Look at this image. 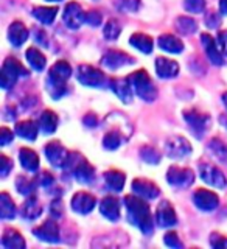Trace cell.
<instances>
[{
	"mask_svg": "<svg viewBox=\"0 0 227 249\" xmlns=\"http://www.w3.org/2000/svg\"><path fill=\"white\" fill-rule=\"evenodd\" d=\"M132 190L136 195L142 196L143 199H154L160 195L159 187L156 185L153 181H148V179L137 178L132 181Z\"/></svg>",
	"mask_w": 227,
	"mask_h": 249,
	"instance_id": "cell-17",
	"label": "cell"
},
{
	"mask_svg": "<svg viewBox=\"0 0 227 249\" xmlns=\"http://www.w3.org/2000/svg\"><path fill=\"white\" fill-rule=\"evenodd\" d=\"M123 10H129V11H136L139 8V0H124L122 5Z\"/></svg>",
	"mask_w": 227,
	"mask_h": 249,
	"instance_id": "cell-52",
	"label": "cell"
},
{
	"mask_svg": "<svg viewBox=\"0 0 227 249\" xmlns=\"http://www.w3.org/2000/svg\"><path fill=\"white\" fill-rule=\"evenodd\" d=\"M201 37H202L201 41H202V45H204L210 62L215 66H223L224 64V54L220 49H218V44L215 42V39L207 33H202Z\"/></svg>",
	"mask_w": 227,
	"mask_h": 249,
	"instance_id": "cell-19",
	"label": "cell"
},
{
	"mask_svg": "<svg viewBox=\"0 0 227 249\" xmlns=\"http://www.w3.org/2000/svg\"><path fill=\"white\" fill-rule=\"evenodd\" d=\"M185 10L189 13H193V14H198V13H202L206 8V0H185Z\"/></svg>",
	"mask_w": 227,
	"mask_h": 249,
	"instance_id": "cell-41",
	"label": "cell"
},
{
	"mask_svg": "<svg viewBox=\"0 0 227 249\" xmlns=\"http://www.w3.org/2000/svg\"><path fill=\"white\" fill-rule=\"evenodd\" d=\"M220 11L221 14L227 16V0H220Z\"/></svg>",
	"mask_w": 227,
	"mask_h": 249,
	"instance_id": "cell-54",
	"label": "cell"
},
{
	"mask_svg": "<svg viewBox=\"0 0 227 249\" xmlns=\"http://www.w3.org/2000/svg\"><path fill=\"white\" fill-rule=\"evenodd\" d=\"M124 206L128 209V218L129 221L137 226L143 233L153 232V216L148 202L143 201L142 196H134V195H128L124 196Z\"/></svg>",
	"mask_w": 227,
	"mask_h": 249,
	"instance_id": "cell-1",
	"label": "cell"
},
{
	"mask_svg": "<svg viewBox=\"0 0 227 249\" xmlns=\"http://www.w3.org/2000/svg\"><path fill=\"white\" fill-rule=\"evenodd\" d=\"M156 72L160 78H176L177 73H179V64L173 59H168V58H163V56H159L156 59Z\"/></svg>",
	"mask_w": 227,
	"mask_h": 249,
	"instance_id": "cell-22",
	"label": "cell"
},
{
	"mask_svg": "<svg viewBox=\"0 0 227 249\" xmlns=\"http://www.w3.org/2000/svg\"><path fill=\"white\" fill-rule=\"evenodd\" d=\"M58 14V8L56 6H36L33 10V16L39 20L45 23V25H50V23L54 20Z\"/></svg>",
	"mask_w": 227,
	"mask_h": 249,
	"instance_id": "cell-33",
	"label": "cell"
},
{
	"mask_svg": "<svg viewBox=\"0 0 227 249\" xmlns=\"http://www.w3.org/2000/svg\"><path fill=\"white\" fill-rule=\"evenodd\" d=\"M37 178L36 179H31V178H27V176H19L16 179V189L20 195H25V196H30V195H33L37 189Z\"/></svg>",
	"mask_w": 227,
	"mask_h": 249,
	"instance_id": "cell-34",
	"label": "cell"
},
{
	"mask_svg": "<svg viewBox=\"0 0 227 249\" xmlns=\"http://www.w3.org/2000/svg\"><path fill=\"white\" fill-rule=\"evenodd\" d=\"M76 78L81 84L89 86V88H100L106 81V75L100 69L89 64H81L76 69Z\"/></svg>",
	"mask_w": 227,
	"mask_h": 249,
	"instance_id": "cell-6",
	"label": "cell"
},
{
	"mask_svg": "<svg viewBox=\"0 0 227 249\" xmlns=\"http://www.w3.org/2000/svg\"><path fill=\"white\" fill-rule=\"evenodd\" d=\"M100 212L105 218L117 221L120 218V201L114 196H106L100 201Z\"/></svg>",
	"mask_w": 227,
	"mask_h": 249,
	"instance_id": "cell-21",
	"label": "cell"
},
{
	"mask_svg": "<svg viewBox=\"0 0 227 249\" xmlns=\"http://www.w3.org/2000/svg\"><path fill=\"white\" fill-rule=\"evenodd\" d=\"M45 156L53 167H66V162L69 159V153L58 140H52L45 145Z\"/></svg>",
	"mask_w": 227,
	"mask_h": 249,
	"instance_id": "cell-12",
	"label": "cell"
},
{
	"mask_svg": "<svg viewBox=\"0 0 227 249\" xmlns=\"http://www.w3.org/2000/svg\"><path fill=\"white\" fill-rule=\"evenodd\" d=\"M129 81H131L132 89L137 93V97L148 101V103H151V101H154L156 97H157V89H156V86L146 70L140 69L137 72L131 73Z\"/></svg>",
	"mask_w": 227,
	"mask_h": 249,
	"instance_id": "cell-3",
	"label": "cell"
},
{
	"mask_svg": "<svg viewBox=\"0 0 227 249\" xmlns=\"http://www.w3.org/2000/svg\"><path fill=\"white\" fill-rule=\"evenodd\" d=\"M193 201H194V206H196L199 210H204V212H212L218 207L220 204V198L218 195L206 190V189H199L193 193Z\"/></svg>",
	"mask_w": 227,
	"mask_h": 249,
	"instance_id": "cell-13",
	"label": "cell"
},
{
	"mask_svg": "<svg viewBox=\"0 0 227 249\" xmlns=\"http://www.w3.org/2000/svg\"><path fill=\"white\" fill-rule=\"evenodd\" d=\"M165 153L171 159H181V158H185V156H189L192 153V145L185 137L175 136V137L167 140Z\"/></svg>",
	"mask_w": 227,
	"mask_h": 249,
	"instance_id": "cell-10",
	"label": "cell"
},
{
	"mask_svg": "<svg viewBox=\"0 0 227 249\" xmlns=\"http://www.w3.org/2000/svg\"><path fill=\"white\" fill-rule=\"evenodd\" d=\"M37 131L39 126L33 120H22L16 124V134L27 140H35L37 137Z\"/></svg>",
	"mask_w": 227,
	"mask_h": 249,
	"instance_id": "cell-28",
	"label": "cell"
},
{
	"mask_svg": "<svg viewBox=\"0 0 227 249\" xmlns=\"http://www.w3.org/2000/svg\"><path fill=\"white\" fill-rule=\"evenodd\" d=\"M2 245L5 248H14V249H23L27 246L22 233L16 229H11V228L5 229L3 235H2Z\"/></svg>",
	"mask_w": 227,
	"mask_h": 249,
	"instance_id": "cell-25",
	"label": "cell"
},
{
	"mask_svg": "<svg viewBox=\"0 0 227 249\" xmlns=\"http://www.w3.org/2000/svg\"><path fill=\"white\" fill-rule=\"evenodd\" d=\"M66 168L72 171L75 179L81 184H92L95 181V170H93L90 163L78 153L69 154V159L66 162Z\"/></svg>",
	"mask_w": 227,
	"mask_h": 249,
	"instance_id": "cell-4",
	"label": "cell"
},
{
	"mask_svg": "<svg viewBox=\"0 0 227 249\" xmlns=\"http://www.w3.org/2000/svg\"><path fill=\"white\" fill-rule=\"evenodd\" d=\"M167 181L170 185L177 187V189H185V187H190L194 182V173L190 168L173 165L167 171Z\"/></svg>",
	"mask_w": 227,
	"mask_h": 249,
	"instance_id": "cell-9",
	"label": "cell"
},
{
	"mask_svg": "<svg viewBox=\"0 0 227 249\" xmlns=\"http://www.w3.org/2000/svg\"><path fill=\"white\" fill-rule=\"evenodd\" d=\"M13 139H14L13 131H10V129L5 128V126L0 129V145H2V146H5V145H8L10 142H13Z\"/></svg>",
	"mask_w": 227,
	"mask_h": 249,
	"instance_id": "cell-48",
	"label": "cell"
},
{
	"mask_svg": "<svg viewBox=\"0 0 227 249\" xmlns=\"http://www.w3.org/2000/svg\"><path fill=\"white\" fill-rule=\"evenodd\" d=\"M39 184H41L42 187H45V189H50V187L54 184L53 175L49 173V171H42L41 176H39Z\"/></svg>",
	"mask_w": 227,
	"mask_h": 249,
	"instance_id": "cell-47",
	"label": "cell"
},
{
	"mask_svg": "<svg viewBox=\"0 0 227 249\" xmlns=\"http://www.w3.org/2000/svg\"><path fill=\"white\" fill-rule=\"evenodd\" d=\"M156 221L160 228H171L177 223V216L175 212V207L170 204L168 201H162L157 206V212H156Z\"/></svg>",
	"mask_w": 227,
	"mask_h": 249,
	"instance_id": "cell-18",
	"label": "cell"
},
{
	"mask_svg": "<svg viewBox=\"0 0 227 249\" xmlns=\"http://www.w3.org/2000/svg\"><path fill=\"white\" fill-rule=\"evenodd\" d=\"M0 216L3 220H11L16 216V206L6 192H2V195H0Z\"/></svg>",
	"mask_w": 227,
	"mask_h": 249,
	"instance_id": "cell-35",
	"label": "cell"
},
{
	"mask_svg": "<svg viewBox=\"0 0 227 249\" xmlns=\"http://www.w3.org/2000/svg\"><path fill=\"white\" fill-rule=\"evenodd\" d=\"M120 33H122L120 22L117 19L107 20V23L105 25V30H103V35H105V37L107 39V41H115V39L120 36Z\"/></svg>",
	"mask_w": 227,
	"mask_h": 249,
	"instance_id": "cell-39",
	"label": "cell"
},
{
	"mask_svg": "<svg viewBox=\"0 0 227 249\" xmlns=\"http://www.w3.org/2000/svg\"><path fill=\"white\" fill-rule=\"evenodd\" d=\"M210 245H212L213 248H227V237L215 232L210 235Z\"/></svg>",
	"mask_w": 227,
	"mask_h": 249,
	"instance_id": "cell-44",
	"label": "cell"
},
{
	"mask_svg": "<svg viewBox=\"0 0 227 249\" xmlns=\"http://www.w3.org/2000/svg\"><path fill=\"white\" fill-rule=\"evenodd\" d=\"M223 103H224V106L227 107V92L223 93Z\"/></svg>",
	"mask_w": 227,
	"mask_h": 249,
	"instance_id": "cell-55",
	"label": "cell"
},
{
	"mask_svg": "<svg viewBox=\"0 0 227 249\" xmlns=\"http://www.w3.org/2000/svg\"><path fill=\"white\" fill-rule=\"evenodd\" d=\"M111 89L115 92V95L119 97L123 103H131L132 101V86H131V81L129 78H114L111 80Z\"/></svg>",
	"mask_w": 227,
	"mask_h": 249,
	"instance_id": "cell-20",
	"label": "cell"
},
{
	"mask_svg": "<svg viewBox=\"0 0 227 249\" xmlns=\"http://www.w3.org/2000/svg\"><path fill=\"white\" fill-rule=\"evenodd\" d=\"M220 120H221V123H227V117H221Z\"/></svg>",
	"mask_w": 227,
	"mask_h": 249,
	"instance_id": "cell-56",
	"label": "cell"
},
{
	"mask_svg": "<svg viewBox=\"0 0 227 249\" xmlns=\"http://www.w3.org/2000/svg\"><path fill=\"white\" fill-rule=\"evenodd\" d=\"M209 150L218 160L227 163V143L220 139H212L209 142Z\"/></svg>",
	"mask_w": 227,
	"mask_h": 249,
	"instance_id": "cell-37",
	"label": "cell"
},
{
	"mask_svg": "<svg viewBox=\"0 0 227 249\" xmlns=\"http://www.w3.org/2000/svg\"><path fill=\"white\" fill-rule=\"evenodd\" d=\"M123 139L126 140V137H123L122 131H119V129H111V131L105 134L103 146L106 148V150H112L114 151V150H117V148L122 145Z\"/></svg>",
	"mask_w": 227,
	"mask_h": 249,
	"instance_id": "cell-36",
	"label": "cell"
},
{
	"mask_svg": "<svg viewBox=\"0 0 227 249\" xmlns=\"http://www.w3.org/2000/svg\"><path fill=\"white\" fill-rule=\"evenodd\" d=\"M83 122H84V124L87 128H95L97 124H98V119L95 115H93L92 112L90 114H87V115H84V119H83Z\"/></svg>",
	"mask_w": 227,
	"mask_h": 249,
	"instance_id": "cell-51",
	"label": "cell"
},
{
	"mask_svg": "<svg viewBox=\"0 0 227 249\" xmlns=\"http://www.w3.org/2000/svg\"><path fill=\"white\" fill-rule=\"evenodd\" d=\"M62 19H64V23L72 30L80 28L83 23L86 22V13L83 11V8L80 3L76 2H70L66 5L64 13H62Z\"/></svg>",
	"mask_w": 227,
	"mask_h": 249,
	"instance_id": "cell-11",
	"label": "cell"
},
{
	"mask_svg": "<svg viewBox=\"0 0 227 249\" xmlns=\"http://www.w3.org/2000/svg\"><path fill=\"white\" fill-rule=\"evenodd\" d=\"M20 212H22V216L27 218V220H36V218L42 213V206H41V202L37 201V198L30 195L27 201H23Z\"/></svg>",
	"mask_w": 227,
	"mask_h": 249,
	"instance_id": "cell-26",
	"label": "cell"
},
{
	"mask_svg": "<svg viewBox=\"0 0 227 249\" xmlns=\"http://www.w3.org/2000/svg\"><path fill=\"white\" fill-rule=\"evenodd\" d=\"M176 28L181 31L182 35H193L194 31L198 30V23L194 22L192 18H187V16H181L176 20Z\"/></svg>",
	"mask_w": 227,
	"mask_h": 249,
	"instance_id": "cell-38",
	"label": "cell"
},
{
	"mask_svg": "<svg viewBox=\"0 0 227 249\" xmlns=\"http://www.w3.org/2000/svg\"><path fill=\"white\" fill-rule=\"evenodd\" d=\"M50 212L53 215V218H61L62 213H64V204L59 199H54L50 204Z\"/></svg>",
	"mask_w": 227,
	"mask_h": 249,
	"instance_id": "cell-45",
	"label": "cell"
},
{
	"mask_svg": "<svg viewBox=\"0 0 227 249\" xmlns=\"http://www.w3.org/2000/svg\"><path fill=\"white\" fill-rule=\"evenodd\" d=\"M140 156H142V159L145 162L153 163V165L159 163V160H160V153L156 150L154 146H150V145L142 146V150H140Z\"/></svg>",
	"mask_w": 227,
	"mask_h": 249,
	"instance_id": "cell-40",
	"label": "cell"
},
{
	"mask_svg": "<svg viewBox=\"0 0 227 249\" xmlns=\"http://www.w3.org/2000/svg\"><path fill=\"white\" fill-rule=\"evenodd\" d=\"M218 44H220V47H221L223 54H226V56H227V30L218 33Z\"/></svg>",
	"mask_w": 227,
	"mask_h": 249,
	"instance_id": "cell-50",
	"label": "cell"
},
{
	"mask_svg": "<svg viewBox=\"0 0 227 249\" xmlns=\"http://www.w3.org/2000/svg\"><path fill=\"white\" fill-rule=\"evenodd\" d=\"M8 37H10V42L14 47H20L25 44L28 39V28L25 27V23H22L20 20L13 22L10 30H8Z\"/></svg>",
	"mask_w": 227,
	"mask_h": 249,
	"instance_id": "cell-23",
	"label": "cell"
},
{
	"mask_svg": "<svg viewBox=\"0 0 227 249\" xmlns=\"http://www.w3.org/2000/svg\"><path fill=\"white\" fill-rule=\"evenodd\" d=\"M101 64L107 69H119L123 66H129V64H134V58L129 56L128 53H123L120 50H109L103 59H101Z\"/></svg>",
	"mask_w": 227,
	"mask_h": 249,
	"instance_id": "cell-15",
	"label": "cell"
},
{
	"mask_svg": "<svg viewBox=\"0 0 227 249\" xmlns=\"http://www.w3.org/2000/svg\"><path fill=\"white\" fill-rule=\"evenodd\" d=\"M101 20H103V16H101L100 11L92 10L89 13H86V23H89L90 27H100Z\"/></svg>",
	"mask_w": 227,
	"mask_h": 249,
	"instance_id": "cell-42",
	"label": "cell"
},
{
	"mask_svg": "<svg viewBox=\"0 0 227 249\" xmlns=\"http://www.w3.org/2000/svg\"><path fill=\"white\" fill-rule=\"evenodd\" d=\"M220 23H221V18H220V14H216V13H209L206 16V25L209 28H218L220 27Z\"/></svg>",
	"mask_w": 227,
	"mask_h": 249,
	"instance_id": "cell-46",
	"label": "cell"
},
{
	"mask_svg": "<svg viewBox=\"0 0 227 249\" xmlns=\"http://www.w3.org/2000/svg\"><path fill=\"white\" fill-rule=\"evenodd\" d=\"M33 233L42 241H49V243H58L61 238L59 233V226L54 223L53 220H47L41 226L33 229Z\"/></svg>",
	"mask_w": 227,
	"mask_h": 249,
	"instance_id": "cell-14",
	"label": "cell"
},
{
	"mask_svg": "<svg viewBox=\"0 0 227 249\" xmlns=\"http://www.w3.org/2000/svg\"><path fill=\"white\" fill-rule=\"evenodd\" d=\"M199 175H201V179L204 182H207L209 185L215 187V189H226L227 187V179H226V175L223 171L212 165V163H201L199 165Z\"/></svg>",
	"mask_w": 227,
	"mask_h": 249,
	"instance_id": "cell-7",
	"label": "cell"
},
{
	"mask_svg": "<svg viewBox=\"0 0 227 249\" xmlns=\"http://www.w3.org/2000/svg\"><path fill=\"white\" fill-rule=\"evenodd\" d=\"M73 69L67 61H58L49 72V92L53 98H59L66 93V81L72 76Z\"/></svg>",
	"mask_w": 227,
	"mask_h": 249,
	"instance_id": "cell-2",
	"label": "cell"
},
{
	"mask_svg": "<svg viewBox=\"0 0 227 249\" xmlns=\"http://www.w3.org/2000/svg\"><path fill=\"white\" fill-rule=\"evenodd\" d=\"M129 42H131L132 47H134V49L140 50V52L145 53V54L151 53L153 52V47H154L153 39L148 36V35H143V33H134V35L131 36Z\"/></svg>",
	"mask_w": 227,
	"mask_h": 249,
	"instance_id": "cell-31",
	"label": "cell"
},
{
	"mask_svg": "<svg viewBox=\"0 0 227 249\" xmlns=\"http://www.w3.org/2000/svg\"><path fill=\"white\" fill-rule=\"evenodd\" d=\"M50 2H59V0H50Z\"/></svg>",
	"mask_w": 227,
	"mask_h": 249,
	"instance_id": "cell-57",
	"label": "cell"
},
{
	"mask_svg": "<svg viewBox=\"0 0 227 249\" xmlns=\"http://www.w3.org/2000/svg\"><path fill=\"white\" fill-rule=\"evenodd\" d=\"M25 54H27L28 64L33 67L35 70H37V72H42V70L45 69V66H47V58L44 56L42 52H39L37 49H35V47H30Z\"/></svg>",
	"mask_w": 227,
	"mask_h": 249,
	"instance_id": "cell-32",
	"label": "cell"
},
{
	"mask_svg": "<svg viewBox=\"0 0 227 249\" xmlns=\"http://www.w3.org/2000/svg\"><path fill=\"white\" fill-rule=\"evenodd\" d=\"M184 119L187 124L190 126V131L196 137H201L204 134L210 124V117L204 112L198 111V109H189V111H185Z\"/></svg>",
	"mask_w": 227,
	"mask_h": 249,
	"instance_id": "cell-8",
	"label": "cell"
},
{
	"mask_svg": "<svg viewBox=\"0 0 227 249\" xmlns=\"http://www.w3.org/2000/svg\"><path fill=\"white\" fill-rule=\"evenodd\" d=\"M19 76L27 78L30 76V72L22 66V62L19 59H16L13 56L6 58L3 62L2 72H0V84L5 90H8L10 88H13V84L16 83Z\"/></svg>",
	"mask_w": 227,
	"mask_h": 249,
	"instance_id": "cell-5",
	"label": "cell"
},
{
	"mask_svg": "<svg viewBox=\"0 0 227 249\" xmlns=\"http://www.w3.org/2000/svg\"><path fill=\"white\" fill-rule=\"evenodd\" d=\"M159 47L163 52H168V53H175L179 54L184 52V42L181 39H177L175 35H162L159 37Z\"/></svg>",
	"mask_w": 227,
	"mask_h": 249,
	"instance_id": "cell-24",
	"label": "cell"
},
{
	"mask_svg": "<svg viewBox=\"0 0 227 249\" xmlns=\"http://www.w3.org/2000/svg\"><path fill=\"white\" fill-rule=\"evenodd\" d=\"M105 181L107 184V187L111 190H115V192H120L123 190L124 187V181H126V176H124V173H122L120 170H107L105 173Z\"/></svg>",
	"mask_w": 227,
	"mask_h": 249,
	"instance_id": "cell-27",
	"label": "cell"
},
{
	"mask_svg": "<svg viewBox=\"0 0 227 249\" xmlns=\"http://www.w3.org/2000/svg\"><path fill=\"white\" fill-rule=\"evenodd\" d=\"M0 165H2V176H8V173L11 171L13 168V160L8 158V156L2 154V158H0Z\"/></svg>",
	"mask_w": 227,
	"mask_h": 249,
	"instance_id": "cell-49",
	"label": "cell"
},
{
	"mask_svg": "<svg viewBox=\"0 0 227 249\" xmlns=\"http://www.w3.org/2000/svg\"><path fill=\"white\" fill-rule=\"evenodd\" d=\"M58 115L53 111H44L39 117V128H41L45 134H53L58 128Z\"/></svg>",
	"mask_w": 227,
	"mask_h": 249,
	"instance_id": "cell-30",
	"label": "cell"
},
{
	"mask_svg": "<svg viewBox=\"0 0 227 249\" xmlns=\"http://www.w3.org/2000/svg\"><path fill=\"white\" fill-rule=\"evenodd\" d=\"M95 204H97L95 196L87 192H78L72 198V209L80 215H86V213L92 212Z\"/></svg>",
	"mask_w": 227,
	"mask_h": 249,
	"instance_id": "cell-16",
	"label": "cell"
},
{
	"mask_svg": "<svg viewBox=\"0 0 227 249\" xmlns=\"http://www.w3.org/2000/svg\"><path fill=\"white\" fill-rule=\"evenodd\" d=\"M37 39H39V42H41L44 47L49 45V42L45 41V35L42 33V31H36V41H37Z\"/></svg>",
	"mask_w": 227,
	"mask_h": 249,
	"instance_id": "cell-53",
	"label": "cell"
},
{
	"mask_svg": "<svg viewBox=\"0 0 227 249\" xmlns=\"http://www.w3.org/2000/svg\"><path fill=\"white\" fill-rule=\"evenodd\" d=\"M22 167L28 171H36L39 168V156L31 148H22L19 153Z\"/></svg>",
	"mask_w": 227,
	"mask_h": 249,
	"instance_id": "cell-29",
	"label": "cell"
},
{
	"mask_svg": "<svg viewBox=\"0 0 227 249\" xmlns=\"http://www.w3.org/2000/svg\"><path fill=\"white\" fill-rule=\"evenodd\" d=\"M165 245L170 246V248H182L184 246L182 241L179 240V235H177L175 231L165 233Z\"/></svg>",
	"mask_w": 227,
	"mask_h": 249,
	"instance_id": "cell-43",
	"label": "cell"
}]
</instances>
